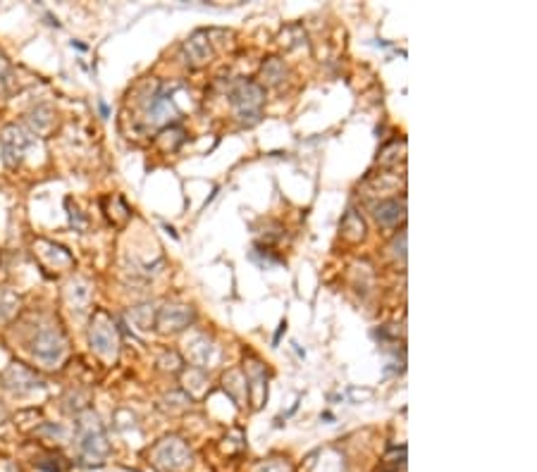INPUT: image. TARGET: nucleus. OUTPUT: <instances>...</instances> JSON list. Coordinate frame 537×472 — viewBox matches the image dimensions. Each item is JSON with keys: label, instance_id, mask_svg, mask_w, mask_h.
Masks as SVG:
<instances>
[{"label": "nucleus", "instance_id": "39448f33", "mask_svg": "<svg viewBox=\"0 0 537 472\" xmlns=\"http://www.w3.org/2000/svg\"><path fill=\"white\" fill-rule=\"evenodd\" d=\"M403 210H406L403 200H385V203H380L375 207V217H378L382 225H396L399 220H403Z\"/></svg>", "mask_w": 537, "mask_h": 472}, {"label": "nucleus", "instance_id": "423d86ee", "mask_svg": "<svg viewBox=\"0 0 537 472\" xmlns=\"http://www.w3.org/2000/svg\"><path fill=\"white\" fill-rule=\"evenodd\" d=\"M186 55L191 58L194 65H201V62H206L211 58V46H208L204 34H194V36L186 41Z\"/></svg>", "mask_w": 537, "mask_h": 472}, {"label": "nucleus", "instance_id": "0eeeda50", "mask_svg": "<svg viewBox=\"0 0 537 472\" xmlns=\"http://www.w3.org/2000/svg\"><path fill=\"white\" fill-rule=\"evenodd\" d=\"M151 115H153V122H163V120H167V117L172 120L170 101H167L165 96H158V98L153 101V106H151Z\"/></svg>", "mask_w": 537, "mask_h": 472}, {"label": "nucleus", "instance_id": "f03ea898", "mask_svg": "<svg viewBox=\"0 0 537 472\" xmlns=\"http://www.w3.org/2000/svg\"><path fill=\"white\" fill-rule=\"evenodd\" d=\"M91 344L103 356H113L115 353V346H117L115 329H113V324L108 322L106 315H99V320L91 324Z\"/></svg>", "mask_w": 537, "mask_h": 472}, {"label": "nucleus", "instance_id": "f257e3e1", "mask_svg": "<svg viewBox=\"0 0 537 472\" xmlns=\"http://www.w3.org/2000/svg\"><path fill=\"white\" fill-rule=\"evenodd\" d=\"M232 103L244 122H246V117H251V120L256 122L263 106V88L251 84V81H241V84L236 86V91L232 93Z\"/></svg>", "mask_w": 537, "mask_h": 472}, {"label": "nucleus", "instance_id": "20e7f679", "mask_svg": "<svg viewBox=\"0 0 537 472\" xmlns=\"http://www.w3.org/2000/svg\"><path fill=\"white\" fill-rule=\"evenodd\" d=\"M191 310L184 308V305H170V308H165L160 312V327L165 332H177V329H184L186 324L191 322Z\"/></svg>", "mask_w": 537, "mask_h": 472}, {"label": "nucleus", "instance_id": "6e6552de", "mask_svg": "<svg viewBox=\"0 0 537 472\" xmlns=\"http://www.w3.org/2000/svg\"><path fill=\"white\" fill-rule=\"evenodd\" d=\"M394 255H399V258L403 260V258H406V251H403V248H406V234H401V236H396V239H394Z\"/></svg>", "mask_w": 537, "mask_h": 472}, {"label": "nucleus", "instance_id": "7ed1b4c3", "mask_svg": "<svg viewBox=\"0 0 537 472\" xmlns=\"http://www.w3.org/2000/svg\"><path fill=\"white\" fill-rule=\"evenodd\" d=\"M34 351H36L39 358H44V360H48V363H51V360H58L62 356V351H65V344H62V339H60L58 332L46 329V332H41V334H39L36 344H34Z\"/></svg>", "mask_w": 537, "mask_h": 472}]
</instances>
